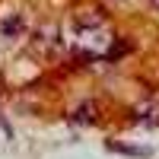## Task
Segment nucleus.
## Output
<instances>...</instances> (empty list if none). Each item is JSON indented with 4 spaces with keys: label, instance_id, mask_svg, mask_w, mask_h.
<instances>
[{
    "label": "nucleus",
    "instance_id": "f257e3e1",
    "mask_svg": "<svg viewBox=\"0 0 159 159\" xmlns=\"http://www.w3.org/2000/svg\"><path fill=\"white\" fill-rule=\"evenodd\" d=\"M111 48V29L105 19H76L73 22V54L83 57H102Z\"/></svg>",
    "mask_w": 159,
    "mask_h": 159
},
{
    "label": "nucleus",
    "instance_id": "f03ea898",
    "mask_svg": "<svg viewBox=\"0 0 159 159\" xmlns=\"http://www.w3.org/2000/svg\"><path fill=\"white\" fill-rule=\"evenodd\" d=\"M108 150L121 153V156H134V159H147V156H150V150H143V147H127V143H118V140H108Z\"/></svg>",
    "mask_w": 159,
    "mask_h": 159
},
{
    "label": "nucleus",
    "instance_id": "7ed1b4c3",
    "mask_svg": "<svg viewBox=\"0 0 159 159\" xmlns=\"http://www.w3.org/2000/svg\"><path fill=\"white\" fill-rule=\"evenodd\" d=\"M73 118H76V124H92V121H96V108H92V102H83Z\"/></svg>",
    "mask_w": 159,
    "mask_h": 159
},
{
    "label": "nucleus",
    "instance_id": "20e7f679",
    "mask_svg": "<svg viewBox=\"0 0 159 159\" xmlns=\"http://www.w3.org/2000/svg\"><path fill=\"white\" fill-rule=\"evenodd\" d=\"M3 32H7V35H16V32H19V16H10V19L3 22Z\"/></svg>",
    "mask_w": 159,
    "mask_h": 159
},
{
    "label": "nucleus",
    "instance_id": "39448f33",
    "mask_svg": "<svg viewBox=\"0 0 159 159\" xmlns=\"http://www.w3.org/2000/svg\"><path fill=\"white\" fill-rule=\"evenodd\" d=\"M150 3H153V7H156V10H159V0H150Z\"/></svg>",
    "mask_w": 159,
    "mask_h": 159
}]
</instances>
